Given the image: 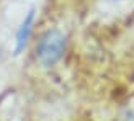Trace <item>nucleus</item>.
<instances>
[{
  "label": "nucleus",
  "instance_id": "obj_1",
  "mask_svg": "<svg viewBox=\"0 0 134 121\" xmlns=\"http://www.w3.org/2000/svg\"><path fill=\"white\" fill-rule=\"evenodd\" d=\"M65 52V36L59 30L44 31L36 44V57L43 67H52L62 59Z\"/></svg>",
  "mask_w": 134,
  "mask_h": 121
},
{
  "label": "nucleus",
  "instance_id": "obj_2",
  "mask_svg": "<svg viewBox=\"0 0 134 121\" xmlns=\"http://www.w3.org/2000/svg\"><path fill=\"white\" fill-rule=\"evenodd\" d=\"M33 25H35V10H30L26 13V16L23 18L21 25L16 31V41H15V54H20L28 44V39L31 36Z\"/></svg>",
  "mask_w": 134,
  "mask_h": 121
}]
</instances>
